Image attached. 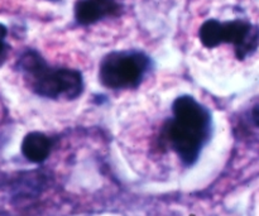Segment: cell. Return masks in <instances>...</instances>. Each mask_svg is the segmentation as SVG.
I'll return each instance as SVG.
<instances>
[{
  "label": "cell",
  "mask_w": 259,
  "mask_h": 216,
  "mask_svg": "<svg viewBox=\"0 0 259 216\" xmlns=\"http://www.w3.org/2000/svg\"><path fill=\"white\" fill-rule=\"evenodd\" d=\"M174 118L164 125L163 137L180 159L190 166L197 161L210 137L211 118L205 106L189 95L174 103Z\"/></svg>",
  "instance_id": "cell-1"
},
{
  "label": "cell",
  "mask_w": 259,
  "mask_h": 216,
  "mask_svg": "<svg viewBox=\"0 0 259 216\" xmlns=\"http://www.w3.org/2000/svg\"><path fill=\"white\" fill-rule=\"evenodd\" d=\"M18 66L38 95L56 100H73L82 93L83 81L80 72L71 68L50 67L35 52L24 53Z\"/></svg>",
  "instance_id": "cell-2"
},
{
  "label": "cell",
  "mask_w": 259,
  "mask_h": 216,
  "mask_svg": "<svg viewBox=\"0 0 259 216\" xmlns=\"http://www.w3.org/2000/svg\"><path fill=\"white\" fill-rule=\"evenodd\" d=\"M200 40L207 48L218 47L222 43H232L235 55L244 60L252 55L259 46V28L245 20H232L222 23L207 20L200 28Z\"/></svg>",
  "instance_id": "cell-3"
},
{
  "label": "cell",
  "mask_w": 259,
  "mask_h": 216,
  "mask_svg": "<svg viewBox=\"0 0 259 216\" xmlns=\"http://www.w3.org/2000/svg\"><path fill=\"white\" fill-rule=\"evenodd\" d=\"M149 60L141 52H113L100 66V81L109 89H128L138 85L148 70Z\"/></svg>",
  "instance_id": "cell-4"
},
{
  "label": "cell",
  "mask_w": 259,
  "mask_h": 216,
  "mask_svg": "<svg viewBox=\"0 0 259 216\" xmlns=\"http://www.w3.org/2000/svg\"><path fill=\"white\" fill-rule=\"evenodd\" d=\"M118 12L119 4L115 0H78L75 7L76 20L83 25L93 24Z\"/></svg>",
  "instance_id": "cell-5"
},
{
  "label": "cell",
  "mask_w": 259,
  "mask_h": 216,
  "mask_svg": "<svg viewBox=\"0 0 259 216\" xmlns=\"http://www.w3.org/2000/svg\"><path fill=\"white\" fill-rule=\"evenodd\" d=\"M52 147V142L47 136L38 132H33L25 136L22 143V153L25 158L34 163L43 162L48 157Z\"/></svg>",
  "instance_id": "cell-6"
},
{
  "label": "cell",
  "mask_w": 259,
  "mask_h": 216,
  "mask_svg": "<svg viewBox=\"0 0 259 216\" xmlns=\"http://www.w3.org/2000/svg\"><path fill=\"white\" fill-rule=\"evenodd\" d=\"M7 35H8V30L5 28V25L0 24V65L4 62L5 57H7V52H8V45H7Z\"/></svg>",
  "instance_id": "cell-7"
},
{
  "label": "cell",
  "mask_w": 259,
  "mask_h": 216,
  "mask_svg": "<svg viewBox=\"0 0 259 216\" xmlns=\"http://www.w3.org/2000/svg\"><path fill=\"white\" fill-rule=\"evenodd\" d=\"M252 120L254 125L259 126V106H255L252 111Z\"/></svg>",
  "instance_id": "cell-8"
}]
</instances>
